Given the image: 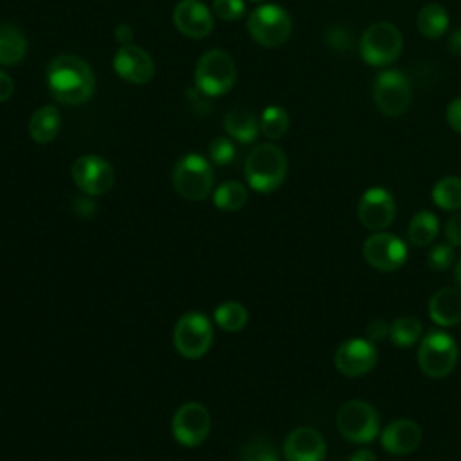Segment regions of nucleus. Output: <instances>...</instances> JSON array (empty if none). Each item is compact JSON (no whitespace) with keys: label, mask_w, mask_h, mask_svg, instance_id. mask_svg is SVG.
Listing matches in <instances>:
<instances>
[{"label":"nucleus","mask_w":461,"mask_h":461,"mask_svg":"<svg viewBox=\"0 0 461 461\" xmlns=\"http://www.w3.org/2000/svg\"><path fill=\"white\" fill-rule=\"evenodd\" d=\"M47 85L56 101L74 106L83 104L92 97L95 77L85 59L74 54H61L49 65Z\"/></svg>","instance_id":"obj_1"},{"label":"nucleus","mask_w":461,"mask_h":461,"mask_svg":"<svg viewBox=\"0 0 461 461\" xmlns=\"http://www.w3.org/2000/svg\"><path fill=\"white\" fill-rule=\"evenodd\" d=\"M288 162L276 144H258L245 160V178L258 193H272L286 178Z\"/></svg>","instance_id":"obj_2"},{"label":"nucleus","mask_w":461,"mask_h":461,"mask_svg":"<svg viewBox=\"0 0 461 461\" xmlns=\"http://www.w3.org/2000/svg\"><path fill=\"white\" fill-rule=\"evenodd\" d=\"M459 349L454 337L441 330H432L420 339L416 360L420 369L430 378H445L457 364Z\"/></svg>","instance_id":"obj_3"},{"label":"nucleus","mask_w":461,"mask_h":461,"mask_svg":"<svg viewBox=\"0 0 461 461\" xmlns=\"http://www.w3.org/2000/svg\"><path fill=\"white\" fill-rule=\"evenodd\" d=\"M236 81V65L232 58L220 49L202 54L194 68L196 88L209 97L227 94Z\"/></svg>","instance_id":"obj_4"},{"label":"nucleus","mask_w":461,"mask_h":461,"mask_svg":"<svg viewBox=\"0 0 461 461\" xmlns=\"http://www.w3.org/2000/svg\"><path fill=\"white\" fill-rule=\"evenodd\" d=\"M403 49V36L394 23L378 22L369 25L360 38V56L371 67L391 65Z\"/></svg>","instance_id":"obj_5"},{"label":"nucleus","mask_w":461,"mask_h":461,"mask_svg":"<svg viewBox=\"0 0 461 461\" xmlns=\"http://www.w3.org/2000/svg\"><path fill=\"white\" fill-rule=\"evenodd\" d=\"M173 187L175 191L191 202L205 200L212 187V169L205 157L189 153L182 157L173 167Z\"/></svg>","instance_id":"obj_6"},{"label":"nucleus","mask_w":461,"mask_h":461,"mask_svg":"<svg viewBox=\"0 0 461 461\" xmlns=\"http://www.w3.org/2000/svg\"><path fill=\"white\" fill-rule=\"evenodd\" d=\"M337 429L351 443H371L380 432L378 411L366 400H349L337 412Z\"/></svg>","instance_id":"obj_7"},{"label":"nucleus","mask_w":461,"mask_h":461,"mask_svg":"<svg viewBox=\"0 0 461 461\" xmlns=\"http://www.w3.org/2000/svg\"><path fill=\"white\" fill-rule=\"evenodd\" d=\"M247 29L256 43L263 47H279L292 34V18L281 5L265 4L249 14Z\"/></svg>","instance_id":"obj_8"},{"label":"nucleus","mask_w":461,"mask_h":461,"mask_svg":"<svg viewBox=\"0 0 461 461\" xmlns=\"http://www.w3.org/2000/svg\"><path fill=\"white\" fill-rule=\"evenodd\" d=\"M412 99V86L409 77L398 68L378 72L373 81V101L376 108L387 117H398L407 112Z\"/></svg>","instance_id":"obj_9"},{"label":"nucleus","mask_w":461,"mask_h":461,"mask_svg":"<svg viewBox=\"0 0 461 461\" xmlns=\"http://www.w3.org/2000/svg\"><path fill=\"white\" fill-rule=\"evenodd\" d=\"M212 342V328L209 317L202 312H187L184 313L173 330V344L175 349L185 358H200L203 357Z\"/></svg>","instance_id":"obj_10"},{"label":"nucleus","mask_w":461,"mask_h":461,"mask_svg":"<svg viewBox=\"0 0 461 461\" xmlns=\"http://www.w3.org/2000/svg\"><path fill=\"white\" fill-rule=\"evenodd\" d=\"M364 259L369 267L380 272H394L400 270L409 256L407 245L396 234L376 230L366 238L362 247Z\"/></svg>","instance_id":"obj_11"},{"label":"nucleus","mask_w":461,"mask_h":461,"mask_svg":"<svg viewBox=\"0 0 461 461\" xmlns=\"http://www.w3.org/2000/svg\"><path fill=\"white\" fill-rule=\"evenodd\" d=\"M211 430L209 411L198 402H187L176 409L171 420V432L184 447H198Z\"/></svg>","instance_id":"obj_12"},{"label":"nucleus","mask_w":461,"mask_h":461,"mask_svg":"<svg viewBox=\"0 0 461 461\" xmlns=\"http://www.w3.org/2000/svg\"><path fill=\"white\" fill-rule=\"evenodd\" d=\"M74 184L88 196L108 193L115 182V173L110 162L99 155H83L72 164Z\"/></svg>","instance_id":"obj_13"},{"label":"nucleus","mask_w":461,"mask_h":461,"mask_svg":"<svg viewBox=\"0 0 461 461\" xmlns=\"http://www.w3.org/2000/svg\"><path fill=\"white\" fill-rule=\"evenodd\" d=\"M376 360H378V351L375 342L360 337L344 340L333 355L337 371L349 378L367 375L376 366Z\"/></svg>","instance_id":"obj_14"},{"label":"nucleus","mask_w":461,"mask_h":461,"mask_svg":"<svg viewBox=\"0 0 461 461\" xmlns=\"http://www.w3.org/2000/svg\"><path fill=\"white\" fill-rule=\"evenodd\" d=\"M357 216L366 229L385 230L396 216L393 194L384 187H369L358 200Z\"/></svg>","instance_id":"obj_15"},{"label":"nucleus","mask_w":461,"mask_h":461,"mask_svg":"<svg viewBox=\"0 0 461 461\" xmlns=\"http://www.w3.org/2000/svg\"><path fill=\"white\" fill-rule=\"evenodd\" d=\"M113 70L121 79L131 85H146L155 74V63L144 49L130 43L121 45V49L115 52Z\"/></svg>","instance_id":"obj_16"},{"label":"nucleus","mask_w":461,"mask_h":461,"mask_svg":"<svg viewBox=\"0 0 461 461\" xmlns=\"http://www.w3.org/2000/svg\"><path fill=\"white\" fill-rule=\"evenodd\" d=\"M283 456L286 461H324L326 439L312 427H297L285 438Z\"/></svg>","instance_id":"obj_17"},{"label":"nucleus","mask_w":461,"mask_h":461,"mask_svg":"<svg viewBox=\"0 0 461 461\" xmlns=\"http://www.w3.org/2000/svg\"><path fill=\"white\" fill-rule=\"evenodd\" d=\"M175 27L187 38H205L214 27L211 11L200 0H180L173 11Z\"/></svg>","instance_id":"obj_18"},{"label":"nucleus","mask_w":461,"mask_h":461,"mask_svg":"<svg viewBox=\"0 0 461 461\" xmlns=\"http://www.w3.org/2000/svg\"><path fill=\"white\" fill-rule=\"evenodd\" d=\"M382 448L391 456H409L421 443V429L409 418L393 420L380 434Z\"/></svg>","instance_id":"obj_19"},{"label":"nucleus","mask_w":461,"mask_h":461,"mask_svg":"<svg viewBox=\"0 0 461 461\" xmlns=\"http://www.w3.org/2000/svg\"><path fill=\"white\" fill-rule=\"evenodd\" d=\"M429 317L441 328H452L461 322V290L439 288L429 299Z\"/></svg>","instance_id":"obj_20"},{"label":"nucleus","mask_w":461,"mask_h":461,"mask_svg":"<svg viewBox=\"0 0 461 461\" xmlns=\"http://www.w3.org/2000/svg\"><path fill=\"white\" fill-rule=\"evenodd\" d=\"M223 128L225 131L238 142L249 144L258 139L261 128L256 115L245 108V106H234L230 108L223 117Z\"/></svg>","instance_id":"obj_21"},{"label":"nucleus","mask_w":461,"mask_h":461,"mask_svg":"<svg viewBox=\"0 0 461 461\" xmlns=\"http://www.w3.org/2000/svg\"><path fill=\"white\" fill-rule=\"evenodd\" d=\"M61 130V113L56 106L47 104L38 108L29 121L31 139L38 144H49Z\"/></svg>","instance_id":"obj_22"},{"label":"nucleus","mask_w":461,"mask_h":461,"mask_svg":"<svg viewBox=\"0 0 461 461\" xmlns=\"http://www.w3.org/2000/svg\"><path fill=\"white\" fill-rule=\"evenodd\" d=\"M448 23H450V18H448L447 9L436 2L425 4L416 16L418 31L425 38H430V40L443 36L448 29Z\"/></svg>","instance_id":"obj_23"},{"label":"nucleus","mask_w":461,"mask_h":461,"mask_svg":"<svg viewBox=\"0 0 461 461\" xmlns=\"http://www.w3.org/2000/svg\"><path fill=\"white\" fill-rule=\"evenodd\" d=\"M27 40L20 29L9 23H0V65H16L23 59Z\"/></svg>","instance_id":"obj_24"},{"label":"nucleus","mask_w":461,"mask_h":461,"mask_svg":"<svg viewBox=\"0 0 461 461\" xmlns=\"http://www.w3.org/2000/svg\"><path fill=\"white\" fill-rule=\"evenodd\" d=\"M439 232L438 216L430 211H418L407 227V238L416 247L430 245Z\"/></svg>","instance_id":"obj_25"},{"label":"nucleus","mask_w":461,"mask_h":461,"mask_svg":"<svg viewBox=\"0 0 461 461\" xmlns=\"http://www.w3.org/2000/svg\"><path fill=\"white\" fill-rule=\"evenodd\" d=\"M430 196H432V202L443 211L461 209V178L459 176L439 178L434 184Z\"/></svg>","instance_id":"obj_26"},{"label":"nucleus","mask_w":461,"mask_h":461,"mask_svg":"<svg viewBox=\"0 0 461 461\" xmlns=\"http://www.w3.org/2000/svg\"><path fill=\"white\" fill-rule=\"evenodd\" d=\"M423 333L421 321L416 317H398L389 326V340L398 348H411L420 342Z\"/></svg>","instance_id":"obj_27"},{"label":"nucleus","mask_w":461,"mask_h":461,"mask_svg":"<svg viewBox=\"0 0 461 461\" xmlns=\"http://www.w3.org/2000/svg\"><path fill=\"white\" fill-rule=\"evenodd\" d=\"M212 319L221 330L232 333V331H240L247 326L249 312L241 303L227 301V303H221L214 308Z\"/></svg>","instance_id":"obj_28"},{"label":"nucleus","mask_w":461,"mask_h":461,"mask_svg":"<svg viewBox=\"0 0 461 461\" xmlns=\"http://www.w3.org/2000/svg\"><path fill=\"white\" fill-rule=\"evenodd\" d=\"M249 193L243 184L236 180L223 182L212 194V202L221 211H240L247 203Z\"/></svg>","instance_id":"obj_29"},{"label":"nucleus","mask_w":461,"mask_h":461,"mask_svg":"<svg viewBox=\"0 0 461 461\" xmlns=\"http://www.w3.org/2000/svg\"><path fill=\"white\" fill-rule=\"evenodd\" d=\"M288 126H290V117L285 108L272 104L263 110L259 119V128L267 139H272V140L281 139L288 131Z\"/></svg>","instance_id":"obj_30"},{"label":"nucleus","mask_w":461,"mask_h":461,"mask_svg":"<svg viewBox=\"0 0 461 461\" xmlns=\"http://www.w3.org/2000/svg\"><path fill=\"white\" fill-rule=\"evenodd\" d=\"M240 459L241 461H279V454L268 439L254 438V439H249L240 448Z\"/></svg>","instance_id":"obj_31"},{"label":"nucleus","mask_w":461,"mask_h":461,"mask_svg":"<svg viewBox=\"0 0 461 461\" xmlns=\"http://www.w3.org/2000/svg\"><path fill=\"white\" fill-rule=\"evenodd\" d=\"M454 263V247L450 243H436L427 252V265L430 270L443 272Z\"/></svg>","instance_id":"obj_32"},{"label":"nucleus","mask_w":461,"mask_h":461,"mask_svg":"<svg viewBox=\"0 0 461 461\" xmlns=\"http://www.w3.org/2000/svg\"><path fill=\"white\" fill-rule=\"evenodd\" d=\"M326 45L335 52H349L353 49V32L344 25H331L324 34Z\"/></svg>","instance_id":"obj_33"},{"label":"nucleus","mask_w":461,"mask_h":461,"mask_svg":"<svg viewBox=\"0 0 461 461\" xmlns=\"http://www.w3.org/2000/svg\"><path fill=\"white\" fill-rule=\"evenodd\" d=\"M209 157L214 164L218 166H227L234 160L236 157V146L230 139L227 137H216L211 144H209Z\"/></svg>","instance_id":"obj_34"},{"label":"nucleus","mask_w":461,"mask_h":461,"mask_svg":"<svg viewBox=\"0 0 461 461\" xmlns=\"http://www.w3.org/2000/svg\"><path fill=\"white\" fill-rule=\"evenodd\" d=\"M212 11L221 20H238L245 14V2L243 0H214Z\"/></svg>","instance_id":"obj_35"},{"label":"nucleus","mask_w":461,"mask_h":461,"mask_svg":"<svg viewBox=\"0 0 461 461\" xmlns=\"http://www.w3.org/2000/svg\"><path fill=\"white\" fill-rule=\"evenodd\" d=\"M445 236L452 247H461V212H456L448 218L445 225Z\"/></svg>","instance_id":"obj_36"},{"label":"nucleus","mask_w":461,"mask_h":461,"mask_svg":"<svg viewBox=\"0 0 461 461\" xmlns=\"http://www.w3.org/2000/svg\"><path fill=\"white\" fill-rule=\"evenodd\" d=\"M389 322L384 321V319H373L369 324H367V339L371 342H380L384 339L389 337Z\"/></svg>","instance_id":"obj_37"},{"label":"nucleus","mask_w":461,"mask_h":461,"mask_svg":"<svg viewBox=\"0 0 461 461\" xmlns=\"http://www.w3.org/2000/svg\"><path fill=\"white\" fill-rule=\"evenodd\" d=\"M445 115H447V122L450 124V128L454 131L461 133V95L448 103Z\"/></svg>","instance_id":"obj_38"},{"label":"nucleus","mask_w":461,"mask_h":461,"mask_svg":"<svg viewBox=\"0 0 461 461\" xmlns=\"http://www.w3.org/2000/svg\"><path fill=\"white\" fill-rule=\"evenodd\" d=\"M72 207L83 218H88V216H92L95 212V203L90 198H85V196L83 198H76Z\"/></svg>","instance_id":"obj_39"},{"label":"nucleus","mask_w":461,"mask_h":461,"mask_svg":"<svg viewBox=\"0 0 461 461\" xmlns=\"http://www.w3.org/2000/svg\"><path fill=\"white\" fill-rule=\"evenodd\" d=\"M14 90V83L11 79L9 74H5L4 70H0V103L7 101L13 95Z\"/></svg>","instance_id":"obj_40"},{"label":"nucleus","mask_w":461,"mask_h":461,"mask_svg":"<svg viewBox=\"0 0 461 461\" xmlns=\"http://www.w3.org/2000/svg\"><path fill=\"white\" fill-rule=\"evenodd\" d=\"M115 40L122 45H130L133 40V29L126 23H121L115 27Z\"/></svg>","instance_id":"obj_41"},{"label":"nucleus","mask_w":461,"mask_h":461,"mask_svg":"<svg viewBox=\"0 0 461 461\" xmlns=\"http://www.w3.org/2000/svg\"><path fill=\"white\" fill-rule=\"evenodd\" d=\"M448 49L452 54L461 56V27H457L454 32L448 36Z\"/></svg>","instance_id":"obj_42"},{"label":"nucleus","mask_w":461,"mask_h":461,"mask_svg":"<svg viewBox=\"0 0 461 461\" xmlns=\"http://www.w3.org/2000/svg\"><path fill=\"white\" fill-rule=\"evenodd\" d=\"M348 461H378V459H376L375 452H371L369 448H360V450L353 452Z\"/></svg>","instance_id":"obj_43"},{"label":"nucleus","mask_w":461,"mask_h":461,"mask_svg":"<svg viewBox=\"0 0 461 461\" xmlns=\"http://www.w3.org/2000/svg\"><path fill=\"white\" fill-rule=\"evenodd\" d=\"M454 276H456L457 286H459V290H461V258L456 261V267H454Z\"/></svg>","instance_id":"obj_44"},{"label":"nucleus","mask_w":461,"mask_h":461,"mask_svg":"<svg viewBox=\"0 0 461 461\" xmlns=\"http://www.w3.org/2000/svg\"><path fill=\"white\" fill-rule=\"evenodd\" d=\"M252 2H261V0H252Z\"/></svg>","instance_id":"obj_45"}]
</instances>
